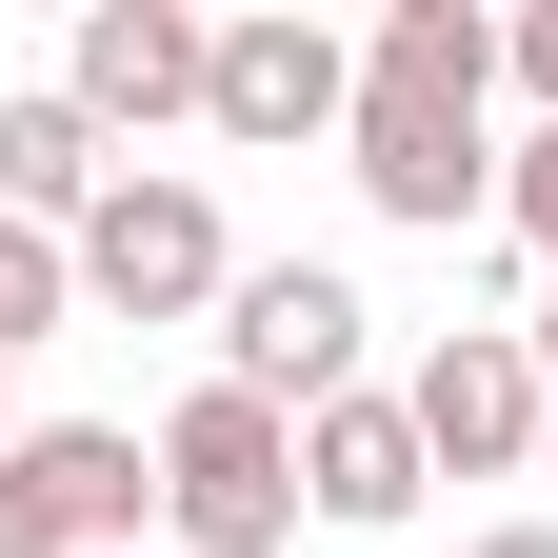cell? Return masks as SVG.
<instances>
[{
	"label": "cell",
	"instance_id": "obj_1",
	"mask_svg": "<svg viewBox=\"0 0 558 558\" xmlns=\"http://www.w3.org/2000/svg\"><path fill=\"white\" fill-rule=\"evenodd\" d=\"M360 199L399 240H459V220H499V21L478 0H379V40H360Z\"/></svg>",
	"mask_w": 558,
	"mask_h": 558
},
{
	"label": "cell",
	"instance_id": "obj_2",
	"mask_svg": "<svg viewBox=\"0 0 558 558\" xmlns=\"http://www.w3.org/2000/svg\"><path fill=\"white\" fill-rule=\"evenodd\" d=\"M319 499H300V418L240 399V379H199L160 418V558H279Z\"/></svg>",
	"mask_w": 558,
	"mask_h": 558
},
{
	"label": "cell",
	"instance_id": "obj_3",
	"mask_svg": "<svg viewBox=\"0 0 558 558\" xmlns=\"http://www.w3.org/2000/svg\"><path fill=\"white\" fill-rule=\"evenodd\" d=\"M160 538V439L140 418H21L0 439V558H140Z\"/></svg>",
	"mask_w": 558,
	"mask_h": 558
},
{
	"label": "cell",
	"instance_id": "obj_4",
	"mask_svg": "<svg viewBox=\"0 0 558 558\" xmlns=\"http://www.w3.org/2000/svg\"><path fill=\"white\" fill-rule=\"evenodd\" d=\"M240 300V240H220V199H199L180 160L140 180L120 160V199L81 220V319H220Z\"/></svg>",
	"mask_w": 558,
	"mask_h": 558
},
{
	"label": "cell",
	"instance_id": "obj_5",
	"mask_svg": "<svg viewBox=\"0 0 558 558\" xmlns=\"http://www.w3.org/2000/svg\"><path fill=\"white\" fill-rule=\"evenodd\" d=\"M220 379L279 399V418L360 399V279H339V259H240V300H220Z\"/></svg>",
	"mask_w": 558,
	"mask_h": 558
},
{
	"label": "cell",
	"instance_id": "obj_6",
	"mask_svg": "<svg viewBox=\"0 0 558 558\" xmlns=\"http://www.w3.org/2000/svg\"><path fill=\"white\" fill-rule=\"evenodd\" d=\"M418 459L439 478H519V459H558V418H538V339L519 319H459V339H418Z\"/></svg>",
	"mask_w": 558,
	"mask_h": 558
},
{
	"label": "cell",
	"instance_id": "obj_7",
	"mask_svg": "<svg viewBox=\"0 0 558 558\" xmlns=\"http://www.w3.org/2000/svg\"><path fill=\"white\" fill-rule=\"evenodd\" d=\"M60 100L100 140H160L220 100V21H180V0H81V40H60Z\"/></svg>",
	"mask_w": 558,
	"mask_h": 558
},
{
	"label": "cell",
	"instance_id": "obj_8",
	"mask_svg": "<svg viewBox=\"0 0 558 558\" xmlns=\"http://www.w3.org/2000/svg\"><path fill=\"white\" fill-rule=\"evenodd\" d=\"M220 140H360V40L339 21H300V0H259V21H220V100H199Z\"/></svg>",
	"mask_w": 558,
	"mask_h": 558
},
{
	"label": "cell",
	"instance_id": "obj_9",
	"mask_svg": "<svg viewBox=\"0 0 558 558\" xmlns=\"http://www.w3.org/2000/svg\"><path fill=\"white\" fill-rule=\"evenodd\" d=\"M300 499H319L339 538H399L418 499H439V459H418V399H399V379H360V399L300 418Z\"/></svg>",
	"mask_w": 558,
	"mask_h": 558
},
{
	"label": "cell",
	"instance_id": "obj_10",
	"mask_svg": "<svg viewBox=\"0 0 558 558\" xmlns=\"http://www.w3.org/2000/svg\"><path fill=\"white\" fill-rule=\"evenodd\" d=\"M100 199H120V140H100L81 100H60V81H21V100H0V220H40V240H81Z\"/></svg>",
	"mask_w": 558,
	"mask_h": 558
},
{
	"label": "cell",
	"instance_id": "obj_11",
	"mask_svg": "<svg viewBox=\"0 0 558 558\" xmlns=\"http://www.w3.org/2000/svg\"><path fill=\"white\" fill-rule=\"evenodd\" d=\"M60 319H81V240L0 220V360H21V339H60Z\"/></svg>",
	"mask_w": 558,
	"mask_h": 558
},
{
	"label": "cell",
	"instance_id": "obj_12",
	"mask_svg": "<svg viewBox=\"0 0 558 558\" xmlns=\"http://www.w3.org/2000/svg\"><path fill=\"white\" fill-rule=\"evenodd\" d=\"M499 220H519V240L558 259V120H538V140H519V160H499Z\"/></svg>",
	"mask_w": 558,
	"mask_h": 558
},
{
	"label": "cell",
	"instance_id": "obj_13",
	"mask_svg": "<svg viewBox=\"0 0 558 558\" xmlns=\"http://www.w3.org/2000/svg\"><path fill=\"white\" fill-rule=\"evenodd\" d=\"M499 81H519V100L558 120V0H538V21H499Z\"/></svg>",
	"mask_w": 558,
	"mask_h": 558
},
{
	"label": "cell",
	"instance_id": "obj_14",
	"mask_svg": "<svg viewBox=\"0 0 558 558\" xmlns=\"http://www.w3.org/2000/svg\"><path fill=\"white\" fill-rule=\"evenodd\" d=\"M459 558H558V519H478V538H459Z\"/></svg>",
	"mask_w": 558,
	"mask_h": 558
},
{
	"label": "cell",
	"instance_id": "obj_15",
	"mask_svg": "<svg viewBox=\"0 0 558 558\" xmlns=\"http://www.w3.org/2000/svg\"><path fill=\"white\" fill-rule=\"evenodd\" d=\"M519 339H538V418H558V300H538V319H519Z\"/></svg>",
	"mask_w": 558,
	"mask_h": 558
},
{
	"label": "cell",
	"instance_id": "obj_16",
	"mask_svg": "<svg viewBox=\"0 0 558 558\" xmlns=\"http://www.w3.org/2000/svg\"><path fill=\"white\" fill-rule=\"evenodd\" d=\"M0 439H21V360H0Z\"/></svg>",
	"mask_w": 558,
	"mask_h": 558
}]
</instances>
